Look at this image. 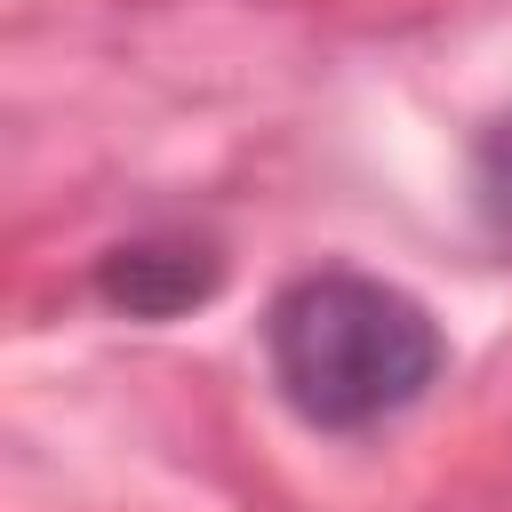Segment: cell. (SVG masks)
<instances>
[{"mask_svg": "<svg viewBox=\"0 0 512 512\" xmlns=\"http://www.w3.org/2000/svg\"><path fill=\"white\" fill-rule=\"evenodd\" d=\"M472 192H480L488 232H504V240H512V120H496V128H488V144H480V160H472Z\"/></svg>", "mask_w": 512, "mask_h": 512, "instance_id": "3957f363", "label": "cell"}, {"mask_svg": "<svg viewBox=\"0 0 512 512\" xmlns=\"http://www.w3.org/2000/svg\"><path fill=\"white\" fill-rule=\"evenodd\" d=\"M264 352L280 400L320 432H360L424 400L448 344L432 312L368 272H304L264 312Z\"/></svg>", "mask_w": 512, "mask_h": 512, "instance_id": "6da1fadb", "label": "cell"}, {"mask_svg": "<svg viewBox=\"0 0 512 512\" xmlns=\"http://www.w3.org/2000/svg\"><path fill=\"white\" fill-rule=\"evenodd\" d=\"M224 280V256L208 240L184 232H152V240H120L96 256V296L128 320H176L192 304H208Z\"/></svg>", "mask_w": 512, "mask_h": 512, "instance_id": "7a4b0ae2", "label": "cell"}]
</instances>
